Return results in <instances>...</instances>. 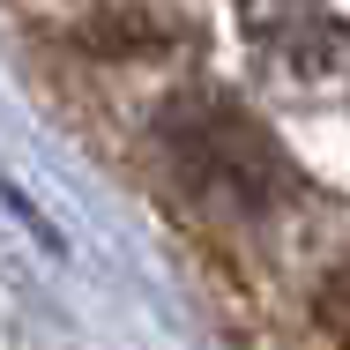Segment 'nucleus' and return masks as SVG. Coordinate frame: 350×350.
I'll return each mask as SVG.
<instances>
[{"label": "nucleus", "instance_id": "obj_1", "mask_svg": "<svg viewBox=\"0 0 350 350\" xmlns=\"http://www.w3.org/2000/svg\"><path fill=\"white\" fill-rule=\"evenodd\" d=\"M157 135L172 149V164H179L202 194L231 202V209H269V202H283V187H291L283 149L269 142V127H261L254 112H239L231 97H216V90L172 97L164 120H157Z\"/></svg>", "mask_w": 350, "mask_h": 350}, {"label": "nucleus", "instance_id": "obj_2", "mask_svg": "<svg viewBox=\"0 0 350 350\" xmlns=\"http://www.w3.org/2000/svg\"><path fill=\"white\" fill-rule=\"evenodd\" d=\"M321 321L350 343V269H343V276H328V291H321Z\"/></svg>", "mask_w": 350, "mask_h": 350}]
</instances>
